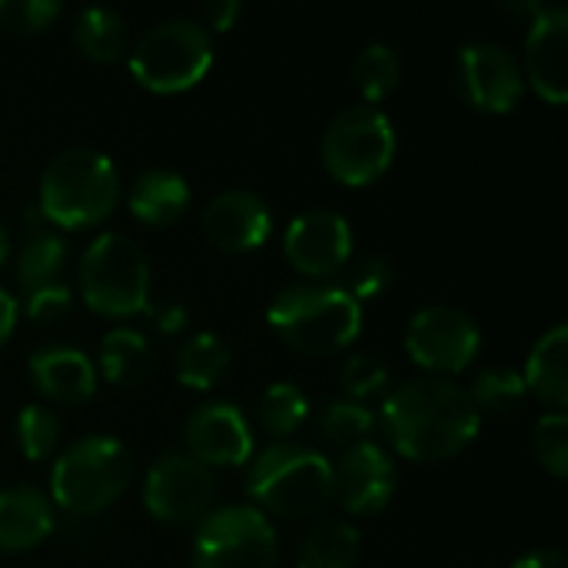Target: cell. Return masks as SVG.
<instances>
[{
	"label": "cell",
	"mask_w": 568,
	"mask_h": 568,
	"mask_svg": "<svg viewBox=\"0 0 568 568\" xmlns=\"http://www.w3.org/2000/svg\"><path fill=\"white\" fill-rule=\"evenodd\" d=\"M133 479V456L113 436H83L67 446L50 473L53 503L70 516H97L113 506Z\"/></svg>",
	"instance_id": "cell-5"
},
{
	"label": "cell",
	"mask_w": 568,
	"mask_h": 568,
	"mask_svg": "<svg viewBox=\"0 0 568 568\" xmlns=\"http://www.w3.org/2000/svg\"><path fill=\"white\" fill-rule=\"evenodd\" d=\"M216 496L213 473L190 453H160L143 479V506L166 526H186L210 513Z\"/></svg>",
	"instance_id": "cell-10"
},
{
	"label": "cell",
	"mask_w": 568,
	"mask_h": 568,
	"mask_svg": "<svg viewBox=\"0 0 568 568\" xmlns=\"http://www.w3.org/2000/svg\"><path fill=\"white\" fill-rule=\"evenodd\" d=\"M568 10L562 3H542V10L532 17L526 33V53H523V77L536 87L539 97L549 103H566L568 73Z\"/></svg>",
	"instance_id": "cell-17"
},
{
	"label": "cell",
	"mask_w": 568,
	"mask_h": 568,
	"mask_svg": "<svg viewBox=\"0 0 568 568\" xmlns=\"http://www.w3.org/2000/svg\"><path fill=\"white\" fill-rule=\"evenodd\" d=\"M70 306H73V290H70L63 280L30 290V293H27V303H23L27 316L37 320V323H53V320L67 316Z\"/></svg>",
	"instance_id": "cell-36"
},
{
	"label": "cell",
	"mask_w": 568,
	"mask_h": 568,
	"mask_svg": "<svg viewBox=\"0 0 568 568\" xmlns=\"http://www.w3.org/2000/svg\"><path fill=\"white\" fill-rule=\"evenodd\" d=\"M403 80V60L396 53V47L376 40L366 43L356 60H353V83L359 87V93L366 97V103L373 106L376 100L389 97Z\"/></svg>",
	"instance_id": "cell-27"
},
{
	"label": "cell",
	"mask_w": 568,
	"mask_h": 568,
	"mask_svg": "<svg viewBox=\"0 0 568 568\" xmlns=\"http://www.w3.org/2000/svg\"><path fill=\"white\" fill-rule=\"evenodd\" d=\"M532 453L549 469L556 479L568 476V416L566 413H549L532 426Z\"/></svg>",
	"instance_id": "cell-34"
},
{
	"label": "cell",
	"mask_w": 568,
	"mask_h": 568,
	"mask_svg": "<svg viewBox=\"0 0 568 568\" xmlns=\"http://www.w3.org/2000/svg\"><path fill=\"white\" fill-rule=\"evenodd\" d=\"M276 532L253 506L213 509L193 536V568H276Z\"/></svg>",
	"instance_id": "cell-9"
},
{
	"label": "cell",
	"mask_w": 568,
	"mask_h": 568,
	"mask_svg": "<svg viewBox=\"0 0 568 568\" xmlns=\"http://www.w3.org/2000/svg\"><path fill=\"white\" fill-rule=\"evenodd\" d=\"M63 263H67V243L57 233H50V230L27 233V240L17 250V283H20V290L30 293L37 286L57 283Z\"/></svg>",
	"instance_id": "cell-26"
},
{
	"label": "cell",
	"mask_w": 568,
	"mask_h": 568,
	"mask_svg": "<svg viewBox=\"0 0 568 568\" xmlns=\"http://www.w3.org/2000/svg\"><path fill=\"white\" fill-rule=\"evenodd\" d=\"M53 506L33 486L0 489V549L27 552L53 532Z\"/></svg>",
	"instance_id": "cell-19"
},
{
	"label": "cell",
	"mask_w": 568,
	"mask_h": 568,
	"mask_svg": "<svg viewBox=\"0 0 568 568\" xmlns=\"http://www.w3.org/2000/svg\"><path fill=\"white\" fill-rule=\"evenodd\" d=\"M80 296L100 316H136L150 306V260L126 233H100L77 266Z\"/></svg>",
	"instance_id": "cell-6"
},
{
	"label": "cell",
	"mask_w": 568,
	"mask_h": 568,
	"mask_svg": "<svg viewBox=\"0 0 568 568\" xmlns=\"http://www.w3.org/2000/svg\"><path fill=\"white\" fill-rule=\"evenodd\" d=\"M60 443V419L50 406L30 403L17 416V446L27 459H47Z\"/></svg>",
	"instance_id": "cell-31"
},
{
	"label": "cell",
	"mask_w": 568,
	"mask_h": 568,
	"mask_svg": "<svg viewBox=\"0 0 568 568\" xmlns=\"http://www.w3.org/2000/svg\"><path fill=\"white\" fill-rule=\"evenodd\" d=\"M120 200V173L113 160L93 146L60 150L40 176V213L63 230L103 223Z\"/></svg>",
	"instance_id": "cell-2"
},
{
	"label": "cell",
	"mask_w": 568,
	"mask_h": 568,
	"mask_svg": "<svg viewBox=\"0 0 568 568\" xmlns=\"http://www.w3.org/2000/svg\"><path fill=\"white\" fill-rule=\"evenodd\" d=\"M240 13H243V3L240 0H213V3H206V20L216 30H230Z\"/></svg>",
	"instance_id": "cell-38"
},
{
	"label": "cell",
	"mask_w": 568,
	"mask_h": 568,
	"mask_svg": "<svg viewBox=\"0 0 568 568\" xmlns=\"http://www.w3.org/2000/svg\"><path fill=\"white\" fill-rule=\"evenodd\" d=\"M203 233L216 250L226 253L260 250L273 233V210L260 193L246 186H230L206 203Z\"/></svg>",
	"instance_id": "cell-16"
},
{
	"label": "cell",
	"mask_w": 568,
	"mask_h": 568,
	"mask_svg": "<svg viewBox=\"0 0 568 568\" xmlns=\"http://www.w3.org/2000/svg\"><path fill=\"white\" fill-rule=\"evenodd\" d=\"M246 489L263 509L303 519L333 499V463L313 446L283 439L253 459Z\"/></svg>",
	"instance_id": "cell-4"
},
{
	"label": "cell",
	"mask_w": 568,
	"mask_h": 568,
	"mask_svg": "<svg viewBox=\"0 0 568 568\" xmlns=\"http://www.w3.org/2000/svg\"><path fill=\"white\" fill-rule=\"evenodd\" d=\"M363 539L356 526L343 519H326L306 532L296 552V568H353L359 559Z\"/></svg>",
	"instance_id": "cell-24"
},
{
	"label": "cell",
	"mask_w": 568,
	"mask_h": 568,
	"mask_svg": "<svg viewBox=\"0 0 568 568\" xmlns=\"http://www.w3.org/2000/svg\"><path fill=\"white\" fill-rule=\"evenodd\" d=\"M186 449L196 463L210 466H243L253 456V429L246 416L223 399L200 403L183 426Z\"/></svg>",
	"instance_id": "cell-15"
},
{
	"label": "cell",
	"mask_w": 568,
	"mask_h": 568,
	"mask_svg": "<svg viewBox=\"0 0 568 568\" xmlns=\"http://www.w3.org/2000/svg\"><path fill=\"white\" fill-rule=\"evenodd\" d=\"M479 409L466 386L446 376H416L396 386L383 403V433L389 446L416 463H443L469 449L479 436Z\"/></svg>",
	"instance_id": "cell-1"
},
{
	"label": "cell",
	"mask_w": 568,
	"mask_h": 568,
	"mask_svg": "<svg viewBox=\"0 0 568 568\" xmlns=\"http://www.w3.org/2000/svg\"><path fill=\"white\" fill-rule=\"evenodd\" d=\"M566 353H568V326L566 323H556L549 326L536 346L529 349V359H526V389L536 393L542 403L556 406L559 413L566 409L568 403V373H566Z\"/></svg>",
	"instance_id": "cell-21"
},
{
	"label": "cell",
	"mask_w": 568,
	"mask_h": 568,
	"mask_svg": "<svg viewBox=\"0 0 568 568\" xmlns=\"http://www.w3.org/2000/svg\"><path fill=\"white\" fill-rule=\"evenodd\" d=\"M456 87L469 106L483 113H509L526 93V77L509 47L473 40L456 53Z\"/></svg>",
	"instance_id": "cell-12"
},
{
	"label": "cell",
	"mask_w": 568,
	"mask_h": 568,
	"mask_svg": "<svg viewBox=\"0 0 568 568\" xmlns=\"http://www.w3.org/2000/svg\"><path fill=\"white\" fill-rule=\"evenodd\" d=\"M213 67V37L190 17L153 23L130 50V73L153 93H180L196 87Z\"/></svg>",
	"instance_id": "cell-7"
},
{
	"label": "cell",
	"mask_w": 568,
	"mask_h": 568,
	"mask_svg": "<svg viewBox=\"0 0 568 568\" xmlns=\"http://www.w3.org/2000/svg\"><path fill=\"white\" fill-rule=\"evenodd\" d=\"M336 276H339L336 286L346 290L356 303L376 300L393 286V266L386 256H376V253H363V256L349 260Z\"/></svg>",
	"instance_id": "cell-32"
},
{
	"label": "cell",
	"mask_w": 568,
	"mask_h": 568,
	"mask_svg": "<svg viewBox=\"0 0 568 568\" xmlns=\"http://www.w3.org/2000/svg\"><path fill=\"white\" fill-rule=\"evenodd\" d=\"M339 386H343L346 399H353V403L373 399V396L386 393L389 366L373 353H353L339 369Z\"/></svg>",
	"instance_id": "cell-33"
},
{
	"label": "cell",
	"mask_w": 568,
	"mask_h": 568,
	"mask_svg": "<svg viewBox=\"0 0 568 568\" xmlns=\"http://www.w3.org/2000/svg\"><path fill=\"white\" fill-rule=\"evenodd\" d=\"M60 0H0V27L20 37L47 30L60 17Z\"/></svg>",
	"instance_id": "cell-35"
},
{
	"label": "cell",
	"mask_w": 568,
	"mask_h": 568,
	"mask_svg": "<svg viewBox=\"0 0 568 568\" xmlns=\"http://www.w3.org/2000/svg\"><path fill=\"white\" fill-rule=\"evenodd\" d=\"M150 320L156 323L160 333H176L186 326V310L180 303H160V306H146Z\"/></svg>",
	"instance_id": "cell-37"
},
{
	"label": "cell",
	"mask_w": 568,
	"mask_h": 568,
	"mask_svg": "<svg viewBox=\"0 0 568 568\" xmlns=\"http://www.w3.org/2000/svg\"><path fill=\"white\" fill-rule=\"evenodd\" d=\"M396 496V463L393 456L369 443L343 449L333 463V499L353 516H376Z\"/></svg>",
	"instance_id": "cell-14"
},
{
	"label": "cell",
	"mask_w": 568,
	"mask_h": 568,
	"mask_svg": "<svg viewBox=\"0 0 568 568\" xmlns=\"http://www.w3.org/2000/svg\"><path fill=\"white\" fill-rule=\"evenodd\" d=\"M7 256H10V240H7V230H3V223H0V266L7 263Z\"/></svg>",
	"instance_id": "cell-41"
},
{
	"label": "cell",
	"mask_w": 568,
	"mask_h": 568,
	"mask_svg": "<svg viewBox=\"0 0 568 568\" xmlns=\"http://www.w3.org/2000/svg\"><path fill=\"white\" fill-rule=\"evenodd\" d=\"M266 320L286 346L310 356H326L349 346L359 336L363 303H356L336 283H296L273 296Z\"/></svg>",
	"instance_id": "cell-3"
},
{
	"label": "cell",
	"mask_w": 568,
	"mask_h": 568,
	"mask_svg": "<svg viewBox=\"0 0 568 568\" xmlns=\"http://www.w3.org/2000/svg\"><path fill=\"white\" fill-rule=\"evenodd\" d=\"M153 369V346L140 329L116 326L100 339V373L113 386H136Z\"/></svg>",
	"instance_id": "cell-23"
},
{
	"label": "cell",
	"mask_w": 568,
	"mask_h": 568,
	"mask_svg": "<svg viewBox=\"0 0 568 568\" xmlns=\"http://www.w3.org/2000/svg\"><path fill=\"white\" fill-rule=\"evenodd\" d=\"M73 47L97 63H116L130 47L126 20L110 7H83L73 20Z\"/></svg>",
	"instance_id": "cell-22"
},
{
	"label": "cell",
	"mask_w": 568,
	"mask_h": 568,
	"mask_svg": "<svg viewBox=\"0 0 568 568\" xmlns=\"http://www.w3.org/2000/svg\"><path fill=\"white\" fill-rule=\"evenodd\" d=\"M396 156L393 120L369 103L343 106L323 133V163L333 180L366 186L379 180Z\"/></svg>",
	"instance_id": "cell-8"
},
{
	"label": "cell",
	"mask_w": 568,
	"mask_h": 568,
	"mask_svg": "<svg viewBox=\"0 0 568 568\" xmlns=\"http://www.w3.org/2000/svg\"><path fill=\"white\" fill-rule=\"evenodd\" d=\"M483 346L476 320L456 306L433 303L416 310L406 329V353L433 373H463Z\"/></svg>",
	"instance_id": "cell-11"
},
{
	"label": "cell",
	"mask_w": 568,
	"mask_h": 568,
	"mask_svg": "<svg viewBox=\"0 0 568 568\" xmlns=\"http://www.w3.org/2000/svg\"><path fill=\"white\" fill-rule=\"evenodd\" d=\"M30 383L57 403H83L97 393V366L90 356L67 343H47L27 359Z\"/></svg>",
	"instance_id": "cell-18"
},
{
	"label": "cell",
	"mask_w": 568,
	"mask_h": 568,
	"mask_svg": "<svg viewBox=\"0 0 568 568\" xmlns=\"http://www.w3.org/2000/svg\"><path fill=\"white\" fill-rule=\"evenodd\" d=\"M13 326H17V300L0 286V346L10 339Z\"/></svg>",
	"instance_id": "cell-40"
},
{
	"label": "cell",
	"mask_w": 568,
	"mask_h": 568,
	"mask_svg": "<svg viewBox=\"0 0 568 568\" xmlns=\"http://www.w3.org/2000/svg\"><path fill=\"white\" fill-rule=\"evenodd\" d=\"M176 379L190 389H213L230 369V346L223 336L203 329L193 333L173 356Z\"/></svg>",
	"instance_id": "cell-25"
},
{
	"label": "cell",
	"mask_w": 568,
	"mask_h": 568,
	"mask_svg": "<svg viewBox=\"0 0 568 568\" xmlns=\"http://www.w3.org/2000/svg\"><path fill=\"white\" fill-rule=\"evenodd\" d=\"M130 213L146 223V226H170L176 220H183V213L190 210V183L166 166H153L143 170L133 186H130Z\"/></svg>",
	"instance_id": "cell-20"
},
{
	"label": "cell",
	"mask_w": 568,
	"mask_h": 568,
	"mask_svg": "<svg viewBox=\"0 0 568 568\" xmlns=\"http://www.w3.org/2000/svg\"><path fill=\"white\" fill-rule=\"evenodd\" d=\"M310 416V399L296 383H273L256 399V423L270 436H293Z\"/></svg>",
	"instance_id": "cell-28"
},
{
	"label": "cell",
	"mask_w": 568,
	"mask_h": 568,
	"mask_svg": "<svg viewBox=\"0 0 568 568\" xmlns=\"http://www.w3.org/2000/svg\"><path fill=\"white\" fill-rule=\"evenodd\" d=\"M283 253L296 273L329 280L353 260V230L343 213L313 206L290 220L283 233Z\"/></svg>",
	"instance_id": "cell-13"
},
{
	"label": "cell",
	"mask_w": 568,
	"mask_h": 568,
	"mask_svg": "<svg viewBox=\"0 0 568 568\" xmlns=\"http://www.w3.org/2000/svg\"><path fill=\"white\" fill-rule=\"evenodd\" d=\"M320 429L336 449H353L359 443H369V436L376 429V416L366 403H353L343 396V399H333L323 406Z\"/></svg>",
	"instance_id": "cell-30"
},
{
	"label": "cell",
	"mask_w": 568,
	"mask_h": 568,
	"mask_svg": "<svg viewBox=\"0 0 568 568\" xmlns=\"http://www.w3.org/2000/svg\"><path fill=\"white\" fill-rule=\"evenodd\" d=\"M509 568H568L566 552L559 549H536V552H526L523 559H516Z\"/></svg>",
	"instance_id": "cell-39"
},
{
	"label": "cell",
	"mask_w": 568,
	"mask_h": 568,
	"mask_svg": "<svg viewBox=\"0 0 568 568\" xmlns=\"http://www.w3.org/2000/svg\"><path fill=\"white\" fill-rule=\"evenodd\" d=\"M466 393H469L473 406L479 409V416H483V413H489V416H509V413H516V409L526 403V396H529L523 373L506 369V366L483 369V373L473 379V386H469Z\"/></svg>",
	"instance_id": "cell-29"
}]
</instances>
